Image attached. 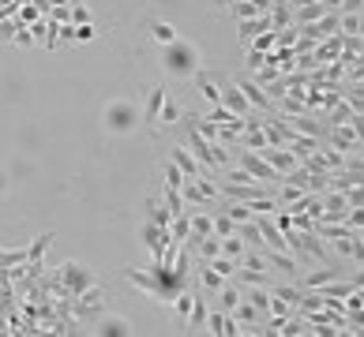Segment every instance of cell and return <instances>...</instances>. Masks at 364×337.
<instances>
[{"mask_svg":"<svg viewBox=\"0 0 364 337\" xmlns=\"http://www.w3.org/2000/svg\"><path fill=\"white\" fill-rule=\"evenodd\" d=\"M192 300H195V292H173V311H177V319H180V323H184V319H188V311H192Z\"/></svg>","mask_w":364,"mask_h":337,"instance_id":"d4e9b609","label":"cell"},{"mask_svg":"<svg viewBox=\"0 0 364 337\" xmlns=\"http://www.w3.org/2000/svg\"><path fill=\"white\" fill-rule=\"evenodd\" d=\"M210 266H215V270H218V274L226 277V281L236 274V262H233V259H226V255H218V259H210Z\"/></svg>","mask_w":364,"mask_h":337,"instance_id":"f546056e","label":"cell"},{"mask_svg":"<svg viewBox=\"0 0 364 337\" xmlns=\"http://www.w3.org/2000/svg\"><path fill=\"white\" fill-rule=\"evenodd\" d=\"M236 27H241V45H248L256 34H263V30H271V19H267V15H256V19H241V23H236Z\"/></svg>","mask_w":364,"mask_h":337,"instance_id":"d6986e66","label":"cell"},{"mask_svg":"<svg viewBox=\"0 0 364 337\" xmlns=\"http://www.w3.org/2000/svg\"><path fill=\"white\" fill-rule=\"evenodd\" d=\"M169 162L177 165L180 173H184V180H199V176H215V173H207V168H203L199 162H195V158H192V150H188V147H173Z\"/></svg>","mask_w":364,"mask_h":337,"instance_id":"ba28073f","label":"cell"},{"mask_svg":"<svg viewBox=\"0 0 364 337\" xmlns=\"http://www.w3.org/2000/svg\"><path fill=\"white\" fill-rule=\"evenodd\" d=\"M364 0H338V12H361Z\"/></svg>","mask_w":364,"mask_h":337,"instance_id":"836d02e7","label":"cell"},{"mask_svg":"<svg viewBox=\"0 0 364 337\" xmlns=\"http://www.w3.org/2000/svg\"><path fill=\"white\" fill-rule=\"evenodd\" d=\"M233 83H236V90L244 94V101H248L252 112H263V116H267V112H274V101L267 98V90H263V86H259L252 75H236Z\"/></svg>","mask_w":364,"mask_h":337,"instance_id":"8992f818","label":"cell"},{"mask_svg":"<svg viewBox=\"0 0 364 337\" xmlns=\"http://www.w3.org/2000/svg\"><path fill=\"white\" fill-rule=\"evenodd\" d=\"M165 86H154V90H150V98H147V105L139 109V116L147 120V124H158V112H162V105H165Z\"/></svg>","mask_w":364,"mask_h":337,"instance_id":"2e32d148","label":"cell"},{"mask_svg":"<svg viewBox=\"0 0 364 337\" xmlns=\"http://www.w3.org/2000/svg\"><path fill=\"white\" fill-rule=\"evenodd\" d=\"M162 71L169 79H192L195 71H199V49H195L188 38H177V42L162 45Z\"/></svg>","mask_w":364,"mask_h":337,"instance_id":"6da1fadb","label":"cell"},{"mask_svg":"<svg viewBox=\"0 0 364 337\" xmlns=\"http://www.w3.org/2000/svg\"><path fill=\"white\" fill-rule=\"evenodd\" d=\"M215 300H218V311H226V315H229V311H233L236 303H241V285L226 281V285H221L218 292H215Z\"/></svg>","mask_w":364,"mask_h":337,"instance_id":"ffe728a7","label":"cell"},{"mask_svg":"<svg viewBox=\"0 0 364 337\" xmlns=\"http://www.w3.org/2000/svg\"><path fill=\"white\" fill-rule=\"evenodd\" d=\"M256 154L263 158V162L271 165V168H274V173H278V176H286V173H293V168L300 165V162H297V158L289 154L286 147H263V150H256Z\"/></svg>","mask_w":364,"mask_h":337,"instance_id":"52a82bcc","label":"cell"},{"mask_svg":"<svg viewBox=\"0 0 364 337\" xmlns=\"http://www.w3.org/2000/svg\"><path fill=\"white\" fill-rule=\"evenodd\" d=\"M361 27H364L361 12H338V34L342 38H361Z\"/></svg>","mask_w":364,"mask_h":337,"instance_id":"44dd1931","label":"cell"},{"mask_svg":"<svg viewBox=\"0 0 364 337\" xmlns=\"http://www.w3.org/2000/svg\"><path fill=\"white\" fill-rule=\"evenodd\" d=\"M221 214H229V218H233L236 225H241V221H252L248 203H226V206H221Z\"/></svg>","mask_w":364,"mask_h":337,"instance_id":"f1b7e54d","label":"cell"},{"mask_svg":"<svg viewBox=\"0 0 364 337\" xmlns=\"http://www.w3.org/2000/svg\"><path fill=\"white\" fill-rule=\"evenodd\" d=\"M207 300H203V296H195L192 300V311H188V319H184V326L188 330H203V326H207Z\"/></svg>","mask_w":364,"mask_h":337,"instance_id":"7402d4cb","label":"cell"},{"mask_svg":"<svg viewBox=\"0 0 364 337\" xmlns=\"http://www.w3.org/2000/svg\"><path fill=\"white\" fill-rule=\"evenodd\" d=\"M177 27H173V23H154V27H150V42H158V45H169V42H177Z\"/></svg>","mask_w":364,"mask_h":337,"instance_id":"cb8c5ba5","label":"cell"},{"mask_svg":"<svg viewBox=\"0 0 364 337\" xmlns=\"http://www.w3.org/2000/svg\"><path fill=\"white\" fill-rule=\"evenodd\" d=\"M177 120H180V105L165 94V105H162V112H158V124H177Z\"/></svg>","mask_w":364,"mask_h":337,"instance_id":"83f0119b","label":"cell"},{"mask_svg":"<svg viewBox=\"0 0 364 337\" xmlns=\"http://www.w3.org/2000/svg\"><path fill=\"white\" fill-rule=\"evenodd\" d=\"M263 255H267V266H271V270H278L282 277L297 281V274H300V262L293 259L289 251H263Z\"/></svg>","mask_w":364,"mask_h":337,"instance_id":"8fae6325","label":"cell"},{"mask_svg":"<svg viewBox=\"0 0 364 337\" xmlns=\"http://www.w3.org/2000/svg\"><path fill=\"white\" fill-rule=\"evenodd\" d=\"M244 251H248V244H244V240L236 236V232H233V236H221V255H226V259L241 262V255H244Z\"/></svg>","mask_w":364,"mask_h":337,"instance_id":"603a6c76","label":"cell"},{"mask_svg":"<svg viewBox=\"0 0 364 337\" xmlns=\"http://www.w3.org/2000/svg\"><path fill=\"white\" fill-rule=\"evenodd\" d=\"M192 251L199 255V262H210V259H218V255H221V236H215V232H210V236L195 240V244H192Z\"/></svg>","mask_w":364,"mask_h":337,"instance_id":"e0dca14e","label":"cell"},{"mask_svg":"<svg viewBox=\"0 0 364 337\" xmlns=\"http://www.w3.org/2000/svg\"><path fill=\"white\" fill-rule=\"evenodd\" d=\"M139 105L132 98H113L106 109H101V124H106L109 135H132L139 127Z\"/></svg>","mask_w":364,"mask_h":337,"instance_id":"7a4b0ae2","label":"cell"},{"mask_svg":"<svg viewBox=\"0 0 364 337\" xmlns=\"http://www.w3.org/2000/svg\"><path fill=\"white\" fill-rule=\"evenodd\" d=\"M49 244H53V232H42V236H38L34 244L27 247V255H30V259H34V262H42V255L49 251Z\"/></svg>","mask_w":364,"mask_h":337,"instance_id":"4316f807","label":"cell"},{"mask_svg":"<svg viewBox=\"0 0 364 337\" xmlns=\"http://www.w3.org/2000/svg\"><path fill=\"white\" fill-rule=\"evenodd\" d=\"M0 191H4V173H0Z\"/></svg>","mask_w":364,"mask_h":337,"instance_id":"74e56055","label":"cell"},{"mask_svg":"<svg viewBox=\"0 0 364 337\" xmlns=\"http://www.w3.org/2000/svg\"><path fill=\"white\" fill-rule=\"evenodd\" d=\"M192 274H195V277H199V285H203V288H207V292H210V296H215V292H218V288H221V285H226V277H221V274H218V270H215V266H210V262H199V270H192Z\"/></svg>","mask_w":364,"mask_h":337,"instance_id":"ac0fdd59","label":"cell"},{"mask_svg":"<svg viewBox=\"0 0 364 337\" xmlns=\"http://www.w3.org/2000/svg\"><path fill=\"white\" fill-rule=\"evenodd\" d=\"M233 162L241 165L244 173L252 176V180H259V184H278V180H282V176L274 173V168L267 165L263 158L256 154V150H244V147H236V150H233Z\"/></svg>","mask_w":364,"mask_h":337,"instance_id":"277c9868","label":"cell"},{"mask_svg":"<svg viewBox=\"0 0 364 337\" xmlns=\"http://www.w3.org/2000/svg\"><path fill=\"white\" fill-rule=\"evenodd\" d=\"M57 281H60V288H64V300H72V296L86 292V288H90V285H98V274H94V270H86L83 262L68 259L64 266H60Z\"/></svg>","mask_w":364,"mask_h":337,"instance_id":"3957f363","label":"cell"},{"mask_svg":"<svg viewBox=\"0 0 364 337\" xmlns=\"http://www.w3.org/2000/svg\"><path fill=\"white\" fill-rule=\"evenodd\" d=\"M330 8L323 4V0H315V4H304V8H289V15H293V27H304V23H315V19H323Z\"/></svg>","mask_w":364,"mask_h":337,"instance_id":"5bb4252c","label":"cell"},{"mask_svg":"<svg viewBox=\"0 0 364 337\" xmlns=\"http://www.w3.org/2000/svg\"><path fill=\"white\" fill-rule=\"evenodd\" d=\"M229 315H233V319H236V323H241V334H244V330H248V326L263 323V311H256V308H252V303H248V300H244V296H241V303H236V308H233V311H229Z\"/></svg>","mask_w":364,"mask_h":337,"instance_id":"9a60e30c","label":"cell"},{"mask_svg":"<svg viewBox=\"0 0 364 337\" xmlns=\"http://www.w3.org/2000/svg\"><path fill=\"white\" fill-rule=\"evenodd\" d=\"M319 142H323V139H312V135H289V139H286V150L297 158V162H304V158H312L315 150H319Z\"/></svg>","mask_w":364,"mask_h":337,"instance_id":"7c38bea8","label":"cell"},{"mask_svg":"<svg viewBox=\"0 0 364 337\" xmlns=\"http://www.w3.org/2000/svg\"><path fill=\"white\" fill-rule=\"evenodd\" d=\"M210 4H218V8H229V0H210Z\"/></svg>","mask_w":364,"mask_h":337,"instance_id":"8d00e7d4","label":"cell"},{"mask_svg":"<svg viewBox=\"0 0 364 337\" xmlns=\"http://www.w3.org/2000/svg\"><path fill=\"white\" fill-rule=\"evenodd\" d=\"M12 38H15L19 45H34V34H30V30H19V34H12Z\"/></svg>","mask_w":364,"mask_h":337,"instance_id":"d590c367","label":"cell"},{"mask_svg":"<svg viewBox=\"0 0 364 337\" xmlns=\"http://www.w3.org/2000/svg\"><path fill=\"white\" fill-rule=\"evenodd\" d=\"M229 4H233V0H229Z\"/></svg>","mask_w":364,"mask_h":337,"instance_id":"f35d334b","label":"cell"},{"mask_svg":"<svg viewBox=\"0 0 364 337\" xmlns=\"http://www.w3.org/2000/svg\"><path fill=\"white\" fill-rule=\"evenodd\" d=\"M94 38H98L94 23H79V27H75V42H94Z\"/></svg>","mask_w":364,"mask_h":337,"instance_id":"4dcf8cb0","label":"cell"},{"mask_svg":"<svg viewBox=\"0 0 364 337\" xmlns=\"http://www.w3.org/2000/svg\"><path fill=\"white\" fill-rule=\"evenodd\" d=\"M94 334H101V337H128V334H136V330H132V319L101 315L98 323H94Z\"/></svg>","mask_w":364,"mask_h":337,"instance_id":"30bf717a","label":"cell"},{"mask_svg":"<svg viewBox=\"0 0 364 337\" xmlns=\"http://www.w3.org/2000/svg\"><path fill=\"white\" fill-rule=\"evenodd\" d=\"M221 105H226L229 112H233V116H248V101H244V94L236 90V83H226L221 86Z\"/></svg>","mask_w":364,"mask_h":337,"instance_id":"4fadbf2b","label":"cell"},{"mask_svg":"<svg viewBox=\"0 0 364 337\" xmlns=\"http://www.w3.org/2000/svg\"><path fill=\"white\" fill-rule=\"evenodd\" d=\"M323 142H327V147H335V150H342V154L361 150V124H327Z\"/></svg>","mask_w":364,"mask_h":337,"instance_id":"5b68a950","label":"cell"},{"mask_svg":"<svg viewBox=\"0 0 364 337\" xmlns=\"http://www.w3.org/2000/svg\"><path fill=\"white\" fill-rule=\"evenodd\" d=\"M57 38L64 45H72L75 42V23H57Z\"/></svg>","mask_w":364,"mask_h":337,"instance_id":"1f68e13d","label":"cell"},{"mask_svg":"<svg viewBox=\"0 0 364 337\" xmlns=\"http://www.w3.org/2000/svg\"><path fill=\"white\" fill-rule=\"evenodd\" d=\"M195 86H199V98L207 101V105H221V75H210V71H195Z\"/></svg>","mask_w":364,"mask_h":337,"instance_id":"9c48e42d","label":"cell"},{"mask_svg":"<svg viewBox=\"0 0 364 337\" xmlns=\"http://www.w3.org/2000/svg\"><path fill=\"white\" fill-rule=\"evenodd\" d=\"M53 19H57V23H72V8H53Z\"/></svg>","mask_w":364,"mask_h":337,"instance_id":"e575fe53","label":"cell"},{"mask_svg":"<svg viewBox=\"0 0 364 337\" xmlns=\"http://www.w3.org/2000/svg\"><path fill=\"white\" fill-rule=\"evenodd\" d=\"M72 23H75V27H79V23H90V12H86L83 4H75L72 8Z\"/></svg>","mask_w":364,"mask_h":337,"instance_id":"d6a6232c","label":"cell"},{"mask_svg":"<svg viewBox=\"0 0 364 337\" xmlns=\"http://www.w3.org/2000/svg\"><path fill=\"white\" fill-rule=\"evenodd\" d=\"M162 168H165V191H180V184H184V173H180V168L173 165L169 158H165Z\"/></svg>","mask_w":364,"mask_h":337,"instance_id":"484cf974","label":"cell"}]
</instances>
